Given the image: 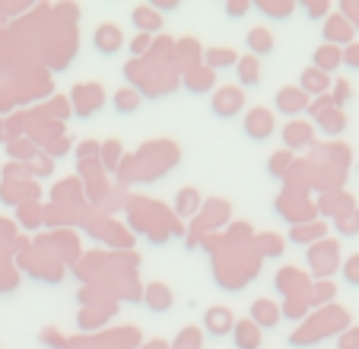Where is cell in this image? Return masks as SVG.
<instances>
[{
  "label": "cell",
  "instance_id": "obj_1",
  "mask_svg": "<svg viewBox=\"0 0 359 349\" xmlns=\"http://www.w3.org/2000/svg\"><path fill=\"white\" fill-rule=\"evenodd\" d=\"M178 162V149L169 140H156V143H143L134 156H124L118 165V184L130 188V184H147L153 178H163L165 172H172Z\"/></svg>",
  "mask_w": 359,
  "mask_h": 349
},
{
  "label": "cell",
  "instance_id": "obj_2",
  "mask_svg": "<svg viewBox=\"0 0 359 349\" xmlns=\"http://www.w3.org/2000/svg\"><path fill=\"white\" fill-rule=\"evenodd\" d=\"M124 210H128L130 228L147 235L153 245L169 242L172 235H184V226L175 219V213L163 207L159 200H147V197H128L124 200Z\"/></svg>",
  "mask_w": 359,
  "mask_h": 349
},
{
  "label": "cell",
  "instance_id": "obj_3",
  "mask_svg": "<svg viewBox=\"0 0 359 349\" xmlns=\"http://www.w3.org/2000/svg\"><path fill=\"white\" fill-rule=\"evenodd\" d=\"M346 327V311L337 308V305H325L315 315H309V321H302V327L290 336L292 346H312V343L325 340V336L337 334V330Z\"/></svg>",
  "mask_w": 359,
  "mask_h": 349
},
{
  "label": "cell",
  "instance_id": "obj_4",
  "mask_svg": "<svg viewBox=\"0 0 359 349\" xmlns=\"http://www.w3.org/2000/svg\"><path fill=\"white\" fill-rule=\"evenodd\" d=\"M232 216V207L219 197H210V200L201 207V213L194 216V226H191V235H188V245L197 248L203 235H217V228H223Z\"/></svg>",
  "mask_w": 359,
  "mask_h": 349
},
{
  "label": "cell",
  "instance_id": "obj_5",
  "mask_svg": "<svg viewBox=\"0 0 359 349\" xmlns=\"http://www.w3.org/2000/svg\"><path fill=\"white\" fill-rule=\"evenodd\" d=\"M273 210H277V216H283L290 226H302V222H312L315 219V203L309 200L305 194H299V191H286L273 200Z\"/></svg>",
  "mask_w": 359,
  "mask_h": 349
},
{
  "label": "cell",
  "instance_id": "obj_6",
  "mask_svg": "<svg viewBox=\"0 0 359 349\" xmlns=\"http://www.w3.org/2000/svg\"><path fill=\"white\" fill-rule=\"evenodd\" d=\"M70 111L80 114V118H93L102 105H105V89L99 83H76L67 95Z\"/></svg>",
  "mask_w": 359,
  "mask_h": 349
},
{
  "label": "cell",
  "instance_id": "obj_7",
  "mask_svg": "<svg viewBox=\"0 0 359 349\" xmlns=\"http://www.w3.org/2000/svg\"><path fill=\"white\" fill-rule=\"evenodd\" d=\"M309 270H312L318 280H327V276L334 273V270L340 267V248L337 242H331V238H321L318 245H312L309 248Z\"/></svg>",
  "mask_w": 359,
  "mask_h": 349
},
{
  "label": "cell",
  "instance_id": "obj_8",
  "mask_svg": "<svg viewBox=\"0 0 359 349\" xmlns=\"http://www.w3.org/2000/svg\"><path fill=\"white\" fill-rule=\"evenodd\" d=\"M210 108L217 118H236L238 111L245 108V89L242 86H219L213 89Z\"/></svg>",
  "mask_w": 359,
  "mask_h": 349
},
{
  "label": "cell",
  "instance_id": "obj_9",
  "mask_svg": "<svg viewBox=\"0 0 359 349\" xmlns=\"http://www.w3.org/2000/svg\"><path fill=\"white\" fill-rule=\"evenodd\" d=\"M273 286H277V292H283V299H299V296H309L312 280L296 267H280L277 276H273Z\"/></svg>",
  "mask_w": 359,
  "mask_h": 349
},
{
  "label": "cell",
  "instance_id": "obj_10",
  "mask_svg": "<svg viewBox=\"0 0 359 349\" xmlns=\"http://www.w3.org/2000/svg\"><path fill=\"white\" fill-rule=\"evenodd\" d=\"M242 130L251 137V140H267V137H273V130H277V121H273V111L271 108H248V114H245L242 121Z\"/></svg>",
  "mask_w": 359,
  "mask_h": 349
},
{
  "label": "cell",
  "instance_id": "obj_11",
  "mask_svg": "<svg viewBox=\"0 0 359 349\" xmlns=\"http://www.w3.org/2000/svg\"><path fill=\"white\" fill-rule=\"evenodd\" d=\"M172 64H175L178 76L188 74V70H194V67H201V64H203V48H201V41H197V39H182V41H175V51H172Z\"/></svg>",
  "mask_w": 359,
  "mask_h": 349
},
{
  "label": "cell",
  "instance_id": "obj_12",
  "mask_svg": "<svg viewBox=\"0 0 359 349\" xmlns=\"http://www.w3.org/2000/svg\"><path fill=\"white\" fill-rule=\"evenodd\" d=\"M273 105H277L280 114H290V118H296V114L309 111L312 99H309V95H305L299 86H283V89H277V95H273Z\"/></svg>",
  "mask_w": 359,
  "mask_h": 349
},
{
  "label": "cell",
  "instance_id": "obj_13",
  "mask_svg": "<svg viewBox=\"0 0 359 349\" xmlns=\"http://www.w3.org/2000/svg\"><path fill=\"white\" fill-rule=\"evenodd\" d=\"M93 48L99 54H105V57H111V54H118L124 48V32L115 26V22H102V26L93 32Z\"/></svg>",
  "mask_w": 359,
  "mask_h": 349
},
{
  "label": "cell",
  "instance_id": "obj_14",
  "mask_svg": "<svg viewBox=\"0 0 359 349\" xmlns=\"http://www.w3.org/2000/svg\"><path fill=\"white\" fill-rule=\"evenodd\" d=\"M312 143H315V128L309 121H296V118H292L290 124H283V146L290 149V153L309 149Z\"/></svg>",
  "mask_w": 359,
  "mask_h": 349
},
{
  "label": "cell",
  "instance_id": "obj_15",
  "mask_svg": "<svg viewBox=\"0 0 359 349\" xmlns=\"http://www.w3.org/2000/svg\"><path fill=\"white\" fill-rule=\"evenodd\" d=\"M143 305H147L149 311H156V315H165V311L175 305V296H172V289L165 286V282H149V286H143Z\"/></svg>",
  "mask_w": 359,
  "mask_h": 349
},
{
  "label": "cell",
  "instance_id": "obj_16",
  "mask_svg": "<svg viewBox=\"0 0 359 349\" xmlns=\"http://www.w3.org/2000/svg\"><path fill=\"white\" fill-rule=\"evenodd\" d=\"M29 114H32V118H45V121H55V124H64L74 111H70L67 95H51V99L41 102L39 108H29Z\"/></svg>",
  "mask_w": 359,
  "mask_h": 349
},
{
  "label": "cell",
  "instance_id": "obj_17",
  "mask_svg": "<svg viewBox=\"0 0 359 349\" xmlns=\"http://www.w3.org/2000/svg\"><path fill=\"white\" fill-rule=\"evenodd\" d=\"M280 317H283V315H280V305L273 302V299H255V302H251V317H248V321L258 324L261 330L277 327Z\"/></svg>",
  "mask_w": 359,
  "mask_h": 349
},
{
  "label": "cell",
  "instance_id": "obj_18",
  "mask_svg": "<svg viewBox=\"0 0 359 349\" xmlns=\"http://www.w3.org/2000/svg\"><path fill=\"white\" fill-rule=\"evenodd\" d=\"M327 235V222H302V226H290V242L292 245H302V248H312V245H318L321 238Z\"/></svg>",
  "mask_w": 359,
  "mask_h": 349
},
{
  "label": "cell",
  "instance_id": "obj_19",
  "mask_svg": "<svg viewBox=\"0 0 359 349\" xmlns=\"http://www.w3.org/2000/svg\"><path fill=\"white\" fill-rule=\"evenodd\" d=\"M325 41L327 45H350L353 41V22L344 13H334L325 20Z\"/></svg>",
  "mask_w": 359,
  "mask_h": 349
},
{
  "label": "cell",
  "instance_id": "obj_20",
  "mask_svg": "<svg viewBox=\"0 0 359 349\" xmlns=\"http://www.w3.org/2000/svg\"><path fill=\"white\" fill-rule=\"evenodd\" d=\"M182 86L188 89V93H194V95H203V93H210V89H217V74L201 64V67L182 74Z\"/></svg>",
  "mask_w": 359,
  "mask_h": 349
},
{
  "label": "cell",
  "instance_id": "obj_21",
  "mask_svg": "<svg viewBox=\"0 0 359 349\" xmlns=\"http://www.w3.org/2000/svg\"><path fill=\"white\" fill-rule=\"evenodd\" d=\"M245 45H248V54H255V57H267V54L277 48V41H273V32L267 26H255L245 32Z\"/></svg>",
  "mask_w": 359,
  "mask_h": 349
},
{
  "label": "cell",
  "instance_id": "obj_22",
  "mask_svg": "<svg viewBox=\"0 0 359 349\" xmlns=\"http://www.w3.org/2000/svg\"><path fill=\"white\" fill-rule=\"evenodd\" d=\"M130 22H134V29L140 35H153V39H156V32L163 29V13H156L149 4H143V7H134Z\"/></svg>",
  "mask_w": 359,
  "mask_h": 349
},
{
  "label": "cell",
  "instance_id": "obj_23",
  "mask_svg": "<svg viewBox=\"0 0 359 349\" xmlns=\"http://www.w3.org/2000/svg\"><path fill=\"white\" fill-rule=\"evenodd\" d=\"M232 343L236 349H261L264 336H261V327L251 321H236L232 324Z\"/></svg>",
  "mask_w": 359,
  "mask_h": 349
},
{
  "label": "cell",
  "instance_id": "obj_24",
  "mask_svg": "<svg viewBox=\"0 0 359 349\" xmlns=\"http://www.w3.org/2000/svg\"><path fill=\"white\" fill-rule=\"evenodd\" d=\"M232 311L229 308H223V305H217V308H210L207 315H203V330L210 336H226V334H232Z\"/></svg>",
  "mask_w": 359,
  "mask_h": 349
},
{
  "label": "cell",
  "instance_id": "obj_25",
  "mask_svg": "<svg viewBox=\"0 0 359 349\" xmlns=\"http://www.w3.org/2000/svg\"><path fill=\"white\" fill-rule=\"evenodd\" d=\"M299 89H302L309 99L312 95H327V89H331V76L327 74H321V70H315V67H305L302 70V76H299Z\"/></svg>",
  "mask_w": 359,
  "mask_h": 349
},
{
  "label": "cell",
  "instance_id": "obj_26",
  "mask_svg": "<svg viewBox=\"0 0 359 349\" xmlns=\"http://www.w3.org/2000/svg\"><path fill=\"white\" fill-rule=\"evenodd\" d=\"M315 70H321V74H327L331 76V70H337L340 64H344V48H337V45H318L315 48Z\"/></svg>",
  "mask_w": 359,
  "mask_h": 349
},
{
  "label": "cell",
  "instance_id": "obj_27",
  "mask_svg": "<svg viewBox=\"0 0 359 349\" xmlns=\"http://www.w3.org/2000/svg\"><path fill=\"white\" fill-rule=\"evenodd\" d=\"M236 76H238V86H258L261 83V61L255 54H242L236 61Z\"/></svg>",
  "mask_w": 359,
  "mask_h": 349
},
{
  "label": "cell",
  "instance_id": "obj_28",
  "mask_svg": "<svg viewBox=\"0 0 359 349\" xmlns=\"http://www.w3.org/2000/svg\"><path fill=\"white\" fill-rule=\"evenodd\" d=\"M201 207H203V197L194 188H184V191H178L172 213H175V219H191V216L201 213Z\"/></svg>",
  "mask_w": 359,
  "mask_h": 349
},
{
  "label": "cell",
  "instance_id": "obj_29",
  "mask_svg": "<svg viewBox=\"0 0 359 349\" xmlns=\"http://www.w3.org/2000/svg\"><path fill=\"white\" fill-rule=\"evenodd\" d=\"M118 315V305H93V308L80 311V317H76V324H80L83 330H95L102 327V324L109 321V317Z\"/></svg>",
  "mask_w": 359,
  "mask_h": 349
},
{
  "label": "cell",
  "instance_id": "obj_30",
  "mask_svg": "<svg viewBox=\"0 0 359 349\" xmlns=\"http://www.w3.org/2000/svg\"><path fill=\"white\" fill-rule=\"evenodd\" d=\"M315 210H321L325 216H334V222H337V219H344L346 213H353V200L346 194H331V191H327Z\"/></svg>",
  "mask_w": 359,
  "mask_h": 349
},
{
  "label": "cell",
  "instance_id": "obj_31",
  "mask_svg": "<svg viewBox=\"0 0 359 349\" xmlns=\"http://www.w3.org/2000/svg\"><path fill=\"white\" fill-rule=\"evenodd\" d=\"M236 61H238L236 48H207V51H203V67H210L213 74L226 70V67H236Z\"/></svg>",
  "mask_w": 359,
  "mask_h": 349
},
{
  "label": "cell",
  "instance_id": "obj_32",
  "mask_svg": "<svg viewBox=\"0 0 359 349\" xmlns=\"http://www.w3.org/2000/svg\"><path fill=\"white\" fill-rule=\"evenodd\" d=\"M16 282H20V267L10 257V248H0V296L4 292H13Z\"/></svg>",
  "mask_w": 359,
  "mask_h": 349
},
{
  "label": "cell",
  "instance_id": "obj_33",
  "mask_svg": "<svg viewBox=\"0 0 359 349\" xmlns=\"http://www.w3.org/2000/svg\"><path fill=\"white\" fill-rule=\"evenodd\" d=\"M251 7H258L267 20H290L296 10V0H255Z\"/></svg>",
  "mask_w": 359,
  "mask_h": 349
},
{
  "label": "cell",
  "instance_id": "obj_34",
  "mask_svg": "<svg viewBox=\"0 0 359 349\" xmlns=\"http://www.w3.org/2000/svg\"><path fill=\"white\" fill-rule=\"evenodd\" d=\"M39 153H41V149L35 146V143L29 140V137H16V140H10V143H7V156H10V162H20V165L32 162Z\"/></svg>",
  "mask_w": 359,
  "mask_h": 349
},
{
  "label": "cell",
  "instance_id": "obj_35",
  "mask_svg": "<svg viewBox=\"0 0 359 349\" xmlns=\"http://www.w3.org/2000/svg\"><path fill=\"white\" fill-rule=\"evenodd\" d=\"M140 102H143V95L137 93L134 86H121L115 95H111V105H115L118 114H134L137 108H140Z\"/></svg>",
  "mask_w": 359,
  "mask_h": 349
},
{
  "label": "cell",
  "instance_id": "obj_36",
  "mask_svg": "<svg viewBox=\"0 0 359 349\" xmlns=\"http://www.w3.org/2000/svg\"><path fill=\"white\" fill-rule=\"evenodd\" d=\"M121 159H124V146L118 140H105L99 146V165L105 168V172H118Z\"/></svg>",
  "mask_w": 359,
  "mask_h": 349
},
{
  "label": "cell",
  "instance_id": "obj_37",
  "mask_svg": "<svg viewBox=\"0 0 359 349\" xmlns=\"http://www.w3.org/2000/svg\"><path fill=\"white\" fill-rule=\"evenodd\" d=\"M315 124H318L325 134H331V137H337V134H344V128H346V118H344V111H340L337 105L334 108H327V111H321L318 118H315Z\"/></svg>",
  "mask_w": 359,
  "mask_h": 349
},
{
  "label": "cell",
  "instance_id": "obj_38",
  "mask_svg": "<svg viewBox=\"0 0 359 349\" xmlns=\"http://www.w3.org/2000/svg\"><path fill=\"white\" fill-rule=\"evenodd\" d=\"M292 162H296V156H292L290 149H277V153L267 159V172H271V178H280V182H283L286 174H290Z\"/></svg>",
  "mask_w": 359,
  "mask_h": 349
},
{
  "label": "cell",
  "instance_id": "obj_39",
  "mask_svg": "<svg viewBox=\"0 0 359 349\" xmlns=\"http://www.w3.org/2000/svg\"><path fill=\"white\" fill-rule=\"evenodd\" d=\"M16 222L26 228H41L45 226V210L39 203H22V207H16Z\"/></svg>",
  "mask_w": 359,
  "mask_h": 349
},
{
  "label": "cell",
  "instance_id": "obj_40",
  "mask_svg": "<svg viewBox=\"0 0 359 349\" xmlns=\"http://www.w3.org/2000/svg\"><path fill=\"white\" fill-rule=\"evenodd\" d=\"M251 245H255L258 257H280V254H283V238L273 235V232H264V235H258Z\"/></svg>",
  "mask_w": 359,
  "mask_h": 349
},
{
  "label": "cell",
  "instance_id": "obj_41",
  "mask_svg": "<svg viewBox=\"0 0 359 349\" xmlns=\"http://www.w3.org/2000/svg\"><path fill=\"white\" fill-rule=\"evenodd\" d=\"M334 282H327V280H321V282H312V289H309V305H318V308H325L327 302L334 299Z\"/></svg>",
  "mask_w": 359,
  "mask_h": 349
},
{
  "label": "cell",
  "instance_id": "obj_42",
  "mask_svg": "<svg viewBox=\"0 0 359 349\" xmlns=\"http://www.w3.org/2000/svg\"><path fill=\"white\" fill-rule=\"evenodd\" d=\"M309 296H299V299H283V308H280V315L292 317V321H302L305 315H309Z\"/></svg>",
  "mask_w": 359,
  "mask_h": 349
},
{
  "label": "cell",
  "instance_id": "obj_43",
  "mask_svg": "<svg viewBox=\"0 0 359 349\" xmlns=\"http://www.w3.org/2000/svg\"><path fill=\"white\" fill-rule=\"evenodd\" d=\"M51 172H55V159H48L45 153H39L32 162H26V174H29V178H48Z\"/></svg>",
  "mask_w": 359,
  "mask_h": 349
},
{
  "label": "cell",
  "instance_id": "obj_44",
  "mask_svg": "<svg viewBox=\"0 0 359 349\" xmlns=\"http://www.w3.org/2000/svg\"><path fill=\"white\" fill-rule=\"evenodd\" d=\"M201 330L197 327H184L182 334H178V340H175V349H201Z\"/></svg>",
  "mask_w": 359,
  "mask_h": 349
},
{
  "label": "cell",
  "instance_id": "obj_45",
  "mask_svg": "<svg viewBox=\"0 0 359 349\" xmlns=\"http://www.w3.org/2000/svg\"><path fill=\"white\" fill-rule=\"evenodd\" d=\"M302 7H305V13H309V20H327V16H331V4H327V0H305Z\"/></svg>",
  "mask_w": 359,
  "mask_h": 349
},
{
  "label": "cell",
  "instance_id": "obj_46",
  "mask_svg": "<svg viewBox=\"0 0 359 349\" xmlns=\"http://www.w3.org/2000/svg\"><path fill=\"white\" fill-rule=\"evenodd\" d=\"M41 343H45L48 349H67V346H70L67 336H64L61 330H51V327L41 330Z\"/></svg>",
  "mask_w": 359,
  "mask_h": 349
},
{
  "label": "cell",
  "instance_id": "obj_47",
  "mask_svg": "<svg viewBox=\"0 0 359 349\" xmlns=\"http://www.w3.org/2000/svg\"><path fill=\"white\" fill-rule=\"evenodd\" d=\"M149 45H153V35H140V32H137V39L130 41V61H140V57H147Z\"/></svg>",
  "mask_w": 359,
  "mask_h": 349
},
{
  "label": "cell",
  "instance_id": "obj_48",
  "mask_svg": "<svg viewBox=\"0 0 359 349\" xmlns=\"http://www.w3.org/2000/svg\"><path fill=\"white\" fill-rule=\"evenodd\" d=\"M337 232L340 235H356L359 232V210H353V213H346L344 219H337Z\"/></svg>",
  "mask_w": 359,
  "mask_h": 349
},
{
  "label": "cell",
  "instance_id": "obj_49",
  "mask_svg": "<svg viewBox=\"0 0 359 349\" xmlns=\"http://www.w3.org/2000/svg\"><path fill=\"white\" fill-rule=\"evenodd\" d=\"M99 146H102V143H95V140H83L80 146H76V162L99 159Z\"/></svg>",
  "mask_w": 359,
  "mask_h": 349
},
{
  "label": "cell",
  "instance_id": "obj_50",
  "mask_svg": "<svg viewBox=\"0 0 359 349\" xmlns=\"http://www.w3.org/2000/svg\"><path fill=\"white\" fill-rule=\"evenodd\" d=\"M13 242H16V222L0 216V248H10Z\"/></svg>",
  "mask_w": 359,
  "mask_h": 349
},
{
  "label": "cell",
  "instance_id": "obj_51",
  "mask_svg": "<svg viewBox=\"0 0 359 349\" xmlns=\"http://www.w3.org/2000/svg\"><path fill=\"white\" fill-rule=\"evenodd\" d=\"M248 10H251V0H229L226 4V16H232V20H242Z\"/></svg>",
  "mask_w": 359,
  "mask_h": 349
},
{
  "label": "cell",
  "instance_id": "obj_52",
  "mask_svg": "<svg viewBox=\"0 0 359 349\" xmlns=\"http://www.w3.org/2000/svg\"><path fill=\"white\" fill-rule=\"evenodd\" d=\"M344 280L350 282V286H359V254H353L350 261L344 264Z\"/></svg>",
  "mask_w": 359,
  "mask_h": 349
},
{
  "label": "cell",
  "instance_id": "obj_53",
  "mask_svg": "<svg viewBox=\"0 0 359 349\" xmlns=\"http://www.w3.org/2000/svg\"><path fill=\"white\" fill-rule=\"evenodd\" d=\"M344 64L350 70H359V41H350V45L344 48Z\"/></svg>",
  "mask_w": 359,
  "mask_h": 349
},
{
  "label": "cell",
  "instance_id": "obj_54",
  "mask_svg": "<svg viewBox=\"0 0 359 349\" xmlns=\"http://www.w3.org/2000/svg\"><path fill=\"white\" fill-rule=\"evenodd\" d=\"M337 349H359V330H346L337 340Z\"/></svg>",
  "mask_w": 359,
  "mask_h": 349
},
{
  "label": "cell",
  "instance_id": "obj_55",
  "mask_svg": "<svg viewBox=\"0 0 359 349\" xmlns=\"http://www.w3.org/2000/svg\"><path fill=\"white\" fill-rule=\"evenodd\" d=\"M149 7L156 10V13H172V10H175V7H182V4H178V0H153Z\"/></svg>",
  "mask_w": 359,
  "mask_h": 349
},
{
  "label": "cell",
  "instance_id": "obj_56",
  "mask_svg": "<svg viewBox=\"0 0 359 349\" xmlns=\"http://www.w3.org/2000/svg\"><path fill=\"white\" fill-rule=\"evenodd\" d=\"M0 143H10V130H7V118H0Z\"/></svg>",
  "mask_w": 359,
  "mask_h": 349
},
{
  "label": "cell",
  "instance_id": "obj_57",
  "mask_svg": "<svg viewBox=\"0 0 359 349\" xmlns=\"http://www.w3.org/2000/svg\"><path fill=\"white\" fill-rule=\"evenodd\" d=\"M137 349H169L163 340H153V343H143V346H137Z\"/></svg>",
  "mask_w": 359,
  "mask_h": 349
},
{
  "label": "cell",
  "instance_id": "obj_58",
  "mask_svg": "<svg viewBox=\"0 0 359 349\" xmlns=\"http://www.w3.org/2000/svg\"><path fill=\"white\" fill-rule=\"evenodd\" d=\"M67 349H86V340H70Z\"/></svg>",
  "mask_w": 359,
  "mask_h": 349
},
{
  "label": "cell",
  "instance_id": "obj_59",
  "mask_svg": "<svg viewBox=\"0 0 359 349\" xmlns=\"http://www.w3.org/2000/svg\"><path fill=\"white\" fill-rule=\"evenodd\" d=\"M4 22H7V13H4V7H0V29H4Z\"/></svg>",
  "mask_w": 359,
  "mask_h": 349
}]
</instances>
